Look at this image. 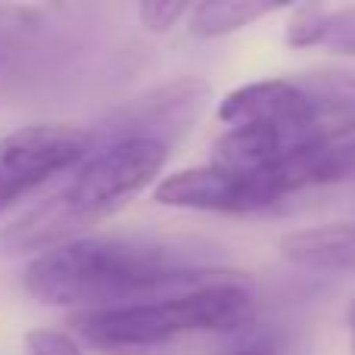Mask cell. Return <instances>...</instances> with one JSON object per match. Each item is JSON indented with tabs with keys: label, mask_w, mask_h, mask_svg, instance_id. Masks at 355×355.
Masks as SVG:
<instances>
[{
	"label": "cell",
	"mask_w": 355,
	"mask_h": 355,
	"mask_svg": "<svg viewBox=\"0 0 355 355\" xmlns=\"http://www.w3.org/2000/svg\"><path fill=\"white\" fill-rule=\"evenodd\" d=\"M284 10L281 3H259V0H206L190 6L187 28L196 37H221L252 25L256 19H265L271 12Z\"/></svg>",
	"instance_id": "cell-9"
},
{
	"label": "cell",
	"mask_w": 355,
	"mask_h": 355,
	"mask_svg": "<svg viewBox=\"0 0 355 355\" xmlns=\"http://www.w3.org/2000/svg\"><path fill=\"white\" fill-rule=\"evenodd\" d=\"M31 25V10L22 6H0V60L6 56V50L16 44V37Z\"/></svg>",
	"instance_id": "cell-13"
},
{
	"label": "cell",
	"mask_w": 355,
	"mask_h": 355,
	"mask_svg": "<svg viewBox=\"0 0 355 355\" xmlns=\"http://www.w3.org/2000/svg\"><path fill=\"white\" fill-rule=\"evenodd\" d=\"M153 200L159 206H172V209L231 212V215L259 212V209L277 202L259 175L218 166V162L184 168V172L162 178L153 190Z\"/></svg>",
	"instance_id": "cell-6"
},
{
	"label": "cell",
	"mask_w": 355,
	"mask_h": 355,
	"mask_svg": "<svg viewBox=\"0 0 355 355\" xmlns=\"http://www.w3.org/2000/svg\"><path fill=\"white\" fill-rule=\"evenodd\" d=\"M315 47H327L334 53L355 56V3L349 6H324L318 22Z\"/></svg>",
	"instance_id": "cell-10"
},
{
	"label": "cell",
	"mask_w": 355,
	"mask_h": 355,
	"mask_svg": "<svg viewBox=\"0 0 355 355\" xmlns=\"http://www.w3.org/2000/svg\"><path fill=\"white\" fill-rule=\"evenodd\" d=\"M231 355H262V352H252V349H243V352H231Z\"/></svg>",
	"instance_id": "cell-15"
},
{
	"label": "cell",
	"mask_w": 355,
	"mask_h": 355,
	"mask_svg": "<svg viewBox=\"0 0 355 355\" xmlns=\"http://www.w3.org/2000/svg\"><path fill=\"white\" fill-rule=\"evenodd\" d=\"M252 321V296L231 275L150 302L72 315V331L103 355H190Z\"/></svg>",
	"instance_id": "cell-4"
},
{
	"label": "cell",
	"mask_w": 355,
	"mask_h": 355,
	"mask_svg": "<svg viewBox=\"0 0 355 355\" xmlns=\"http://www.w3.org/2000/svg\"><path fill=\"white\" fill-rule=\"evenodd\" d=\"M355 116V72H300L231 91L218 103L225 125L212 162L268 175L327 122Z\"/></svg>",
	"instance_id": "cell-2"
},
{
	"label": "cell",
	"mask_w": 355,
	"mask_h": 355,
	"mask_svg": "<svg viewBox=\"0 0 355 355\" xmlns=\"http://www.w3.org/2000/svg\"><path fill=\"white\" fill-rule=\"evenodd\" d=\"M218 277L227 275L168 240L87 234L37 252L25 268V290L44 306L81 315L150 302Z\"/></svg>",
	"instance_id": "cell-1"
},
{
	"label": "cell",
	"mask_w": 355,
	"mask_h": 355,
	"mask_svg": "<svg viewBox=\"0 0 355 355\" xmlns=\"http://www.w3.org/2000/svg\"><path fill=\"white\" fill-rule=\"evenodd\" d=\"M168 147L153 137H112L72 168L60 190L3 231L6 252H44L87 237L94 225L112 218L159 178Z\"/></svg>",
	"instance_id": "cell-3"
},
{
	"label": "cell",
	"mask_w": 355,
	"mask_h": 355,
	"mask_svg": "<svg viewBox=\"0 0 355 355\" xmlns=\"http://www.w3.org/2000/svg\"><path fill=\"white\" fill-rule=\"evenodd\" d=\"M281 256L306 271H355V225L331 221L281 237Z\"/></svg>",
	"instance_id": "cell-8"
},
{
	"label": "cell",
	"mask_w": 355,
	"mask_h": 355,
	"mask_svg": "<svg viewBox=\"0 0 355 355\" xmlns=\"http://www.w3.org/2000/svg\"><path fill=\"white\" fill-rule=\"evenodd\" d=\"M91 153V135L75 125H25L0 137V212L47 184L72 172Z\"/></svg>",
	"instance_id": "cell-5"
},
{
	"label": "cell",
	"mask_w": 355,
	"mask_h": 355,
	"mask_svg": "<svg viewBox=\"0 0 355 355\" xmlns=\"http://www.w3.org/2000/svg\"><path fill=\"white\" fill-rule=\"evenodd\" d=\"M190 6L193 3H168V0H150V3H141L137 6V16H141L144 28L153 31V35H166V31H172L178 22H181L184 16L190 12Z\"/></svg>",
	"instance_id": "cell-11"
},
{
	"label": "cell",
	"mask_w": 355,
	"mask_h": 355,
	"mask_svg": "<svg viewBox=\"0 0 355 355\" xmlns=\"http://www.w3.org/2000/svg\"><path fill=\"white\" fill-rule=\"evenodd\" d=\"M346 324H349V355H355V300L349 302V315H346Z\"/></svg>",
	"instance_id": "cell-14"
},
{
	"label": "cell",
	"mask_w": 355,
	"mask_h": 355,
	"mask_svg": "<svg viewBox=\"0 0 355 355\" xmlns=\"http://www.w3.org/2000/svg\"><path fill=\"white\" fill-rule=\"evenodd\" d=\"M22 355H81V346L62 331L37 327V331L25 334Z\"/></svg>",
	"instance_id": "cell-12"
},
{
	"label": "cell",
	"mask_w": 355,
	"mask_h": 355,
	"mask_svg": "<svg viewBox=\"0 0 355 355\" xmlns=\"http://www.w3.org/2000/svg\"><path fill=\"white\" fill-rule=\"evenodd\" d=\"M212 100V87L202 78H181L147 97L135 100L119 125L116 137H153V141L172 147V141L193 128V122L202 116V110Z\"/></svg>",
	"instance_id": "cell-7"
}]
</instances>
